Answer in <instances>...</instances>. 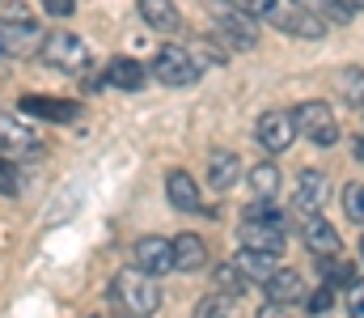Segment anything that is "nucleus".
Instances as JSON below:
<instances>
[{
	"label": "nucleus",
	"mask_w": 364,
	"mask_h": 318,
	"mask_svg": "<svg viewBox=\"0 0 364 318\" xmlns=\"http://www.w3.org/2000/svg\"><path fill=\"white\" fill-rule=\"evenodd\" d=\"M110 293H114L119 310H123L127 318H153V314H157V306H161L157 276H149V272H140V267L119 272V276H114V285H110Z\"/></svg>",
	"instance_id": "obj_1"
},
{
	"label": "nucleus",
	"mask_w": 364,
	"mask_h": 318,
	"mask_svg": "<svg viewBox=\"0 0 364 318\" xmlns=\"http://www.w3.org/2000/svg\"><path fill=\"white\" fill-rule=\"evenodd\" d=\"M38 51H43V60H47L51 68L73 73V77H81V73H90L93 68V47L81 38V34H68V30L47 34V38L38 43Z\"/></svg>",
	"instance_id": "obj_2"
},
{
	"label": "nucleus",
	"mask_w": 364,
	"mask_h": 318,
	"mask_svg": "<svg viewBox=\"0 0 364 318\" xmlns=\"http://www.w3.org/2000/svg\"><path fill=\"white\" fill-rule=\"evenodd\" d=\"M149 73H153L161 85L182 90V85H195V81H199V60H195L186 47H174V43H170V47H157Z\"/></svg>",
	"instance_id": "obj_3"
},
{
	"label": "nucleus",
	"mask_w": 364,
	"mask_h": 318,
	"mask_svg": "<svg viewBox=\"0 0 364 318\" xmlns=\"http://www.w3.org/2000/svg\"><path fill=\"white\" fill-rule=\"evenodd\" d=\"M292 123H296V136H305V140H314V144H322V149H331V144L339 140L335 110L326 102H318V98H309V102L296 106V110H292Z\"/></svg>",
	"instance_id": "obj_4"
},
{
	"label": "nucleus",
	"mask_w": 364,
	"mask_h": 318,
	"mask_svg": "<svg viewBox=\"0 0 364 318\" xmlns=\"http://www.w3.org/2000/svg\"><path fill=\"white\" fill-rule=\"evenodd\" d=\"M267 21H275V30H284V34H296V38H322L326 34V21L314 13V9H305V4H275L272 13H267Z\"/></svg>",
	"instance_id": "obj_5"
},
{
	"label": "nucleus",
	"mask_w": 364,
	"mask_h": 318,
	"mask_svg": "<svg viewBox=\"0 0 364 318\" xmlns=\"http://www.w3.org/2000/svg\"><path fill=\"white\" fill-rule=\"evenodd\" d=\"M216 38L233 51H255L259 47V17H250L242 9H225L216 21Z\"/></svg>",
	"instance_id": "obj_6"
},
{
	"label": "nucleus",
	"mask_w": 364,
	"mask_h": 318,
	"mask_svg": "<svg viewBox=\"0 0 364 318\" xmlns=\"http://www.w3.org/2000/svg\"><path fill=\"white\" fill-rule=\"evenodd\" d=\"M132 259H136L140 272H149V276L161 280L166 272H174V242L161 238V233H144V238L132 246Z\"/></svg>",
	"instance_id": "obj_7"
},
{
	"label": "nucleus",
	"mask_w": 364,
	"mask_h": 318,
	"mask_svg": "<svg viewBox=\"0 0 364 318\" xmlns=\"http://www.w3.org/2000/svg\"><path fill=\"white\" fill-rule=\"evenodd\" d=\"M331 200V179L322 170H301L292 179V212L309 216V212H322Z\"/></svg>",
	"instance_id": "obj_8"
},
{
	"label": "nucleus",
	"mask_w": 364,
	"mask_h": 318,
	"mask_svg": "<svg viewBox=\"0 0 364 318\" xmlns=\"http://www.w3.org/2000/svg\"><path fill=\"white\" fill-rule=\"evenodd\" d=\"M0 153H9V157H38L43 153V136L30 123H21L17 115H0Z\"/></svg>",
	"instance_id": "obj_9"
},
{
	"label": "nucleus",
	"mask_w": 364,
	"mask_h": 318,
	"mask_svg": "<svg viewBox=\"0 0 364 318\" xmlns=\"http://www.w3.org/2000/svg\"><path fill=\"white\" fill-rule=\"evenodd\" d=\"M38 43H43L38 21H30V17H0V55H34Z\"/></svg>",
	"instance_id": "obj_10"
},
{
	"label": "nucleus",
	"mask_w": 364,
	"mask_h": 318,
	"mask_svg": "<svg viewBox=\"0 0 364 318\" xmlns=\"http://www.w3.org/2000/svg\"><path fill=\"white\" fill-rule=\"evenodd\" d=\"M17 110L30 115V119H43V123H77V119L85 115V106L81 102H68V98H38V94L21 98Z\"/></svg>",
	"instance_id": "obj_11"
},
{
	"label": "nucleus",
	"mask_w": 364,
	"mask_h": 318,
	"mask_svg": "<svg viewBox=\"0 0 364 318\" xmlns=\"http://www.w3.org/2000/svg\"><path fill=\"white\" fill-rule=\"evenodd\" d=\"M292 136H296V123H292L288 110H267V115H259V123H255V140H259L267 153H284V149L292 144Z\"/></svg>",
	"instance_id": "obj_12"
},
{
	"label": "nucleus",
	"mask_w": 364,
	"mask_h": 318,
	"mask_svg": "<svg viewBox=\"0 0 364 318\" xmlns=\"http://www.w3.org/2000/svg\"><path fill=\"white\" fill-rule=\"evenodd\" d=\"M301 238H305V246L322 259V255H339L343 250V238H339V229L322 216V212H309L305 216V225H301Z\"/></svg>",
	"instance_id": "obj_13"
},
{
	"label": "nucleus",
	"mask_w": 364,
	"mask_h": 318,
	"mask_svg": "<svg viewBox=\"0 0 364 318\" xmlns=\"http://www.w3.org/2000/svg\"><path fill=\"white\" fill-rule=\"evenodd\" d=\"M144 81H149V68H144L140 60H132V55H119V60H110V68H106V85H110V90L140 94Z\"/></svg>",
	"instance_id": "obj_14"
},
{
	"label": "nucleus",
	"mask_w": 364,
	"mask_h": 318,
	"mask_svg": "<svg viewBox=\"0 0 364 318\" xmlns=\"http://www.w3.org/2000/svg\"><path fill=\"white\" fill-rule=\"evenodd\" d=\"M263 289H267V302H279V306L305 302V280H301V272H292V267H275L272 276L263 280Z\"/></svg>",
	"instance_id": "obj_15"
},
{
	"label": "nucleus",
	"mask_w": 364,
	"mask_h": 318,
	"mask_svg": "<svg viewBox=\"0 0 364 318\" xmlns=\"http://www.w3.org/2000/svg\"><path fill=\"white\" fill-rule=\"evenodd\" d=\"M166 200L178 212H199L203 208V196H199V183L191 179V170H170L166 174Z\"/></svg>",
	"instance_id": "obj_16"
},
{
	"label": "nucleus",
	"mask_w": 364,
	"mask_h": 318,
	"mask_svg": "<svg viewBox=\"0 0 364 318\" xmlns=\"http://www.w3.org/2000/svg\"><path fill=\"white\" fill-rule=\"evenodd\" d=\"M174 242V272H203L208 267V242L199 233H178Z\"/></svg>",
	"instance_id": "obj_17"
},
{
	"label": "nucleus",
	"mask_w": 364,
	"mask_h": 318,
	"mask_svg": "<svg viewBox=\"0 0 364 318\" xmlns=\"http://www.w3.org/2000/svg\"><path fill=\"white\" fill-rule=\"evenodd\" d=\"M140 17L157 34H178V26H182V13L174 0H140Z\"/></svg>",
	"instance_id": "obj_18"
},
{
	"label": "nucleus",
	"mask_w": 364,
	"mask_h": 318,
	"mask_svg": "<svg viewBox=\"0 0 364 318\" xmlns=\"http://www.w3.org/2000/svg\"><path fill=\"white\" fill-rule=\"evenodd\" d=\"M237 179H242V157L237 153L220 149V153L208 157V183H212V191H229Z\"/></svg>",
	"instance_id": "obj_19"
},
{
	"label": "nucleus",
	"mask_w": 364,
	"mask_h": 318,
	"mask_svg": "<svg viewBox=\"0 0 364 318\" xmlns=\"http://www.w3.org/2000/svg\"><path fill=\"white\" fill-rule=\"evenodd\" d=\"M237 238H242V246H255V250H272V255L284 250V229L263 225V221H242L237 225Z\"/></svg>",
	"instance_id": "obj_20"
},
{
	"label": "nucleus",
	"mask_w": 364,
	"mask_h": 318,
	"mask_svg": "<svg viewBox=\"0 0 364 318\" xmlns=\"http://www.w3.org/2000/svg\"><path fill=\"white\" fill-rule=\"evenodd\" d=\"M275 259H279V255H272V250H255V246H242V250L233 255L237 272H242L246 280H259V285L275 272Z\"/></svg>",
	"instance_id": "obj_21"
},
{
	"label": "nucleus",
	"mask_w": 364,
	"mask_h": 318,
	"mask_svg": "<svg viewBox=\"0 0 364 318\" xmlns=\"http://www.w3.org/2000/svg\"><path fill=\"white\" fill-rule=\"evenodd\" d=\"M318 272H322V285H331V289H352V285H360L356 263H352V259H339V255H322V259H318Z\"/></svg>",
	"instance_id": "obj_22"
},
{
	"label": "nucleus",
	"mask_w": 364,
	"mask_h": 318,
	"mask_svg": "<svg viewBox=\"0 0 364 318\" xmlns=\"http://www.w3.org/2000/svg\"><path fill=\"white\" fill-rule=\"evenodd\" d=\"M279 187H284V174H279L275 161H259V166L250 170V191H255V200H275Z\"/></svg>",
	"instance_id": "obj_23"
},
{
	"label": "nucleus",
	"mask_w": 364,
	"mask_h": 318,
	"mask_svg": "<svg viewBox=\"0 0 364 318\" xmlns=\"http://www.w3.org/2000/svg\"><path fill=\"white\" fill-rule=\"evenodd\" d=\"M246 285H250V280H246V276L237 272V263H233V259L216 267V289H220L225 297H233V302H237V297L246 293Z\"/></svg>",
	"instance_id": "obj_24"
},
{
	"label": "nucleus",
	"mask_w": 364,
	"mask_h": 318,
	"mask_svg": "<svg viewBox=\"0 0 364 318\" xmlns=\"http://www.w3.org/2000/svg\"><path fill=\"white\" fill-rule=\"evenodd\" d=\"M195 318H233V297H225V293L203 297V302L195 306Z\"/></svg>",
	"instance_id": "obj_25"
},
{
	"label": "nucleus",
	"mask_w": 364,
	"mask_h": 318,
	"mask_svg": "<svg viewBox=\"0 0 364 318\" xmlns=\"http://www.w3.org/2000/svg\"><path fill=\"white\" fill-rule=\"evenodd\" d=\"M343 212L364 225V183H352V187H343Z\"/></svg>",
	"instance_id": "obj_26"
},
{
	"label": "nucleus",
	"mask_w": 364,
	"mask_h": 318,
	"mask_svg": "<svg viewBox=\"0 0 364 318\" xmlns=\"http://www.w3.org/2000/svg\"><path fill=\"white\" fill-rule=\"evenodd\" d=\"M0 196H21V174L9 157H0Z\"/></svg>",
	"instance_id": "obj_27"
},
{
	"label": "nucleus",
	"mask_w": 364,
	"mask_h": 318,
	"mask_svg": "<svg viewBox=\"0 0 364 318\" xmlns=\"http://www.w3.org/2000/svg\"><path fill=\"white\" fill-rule=\"evenodd\" d=\"M343 94H348V102H364V68H348L343 73Z\"/></svg>",
	"instance_id": "obj_28"
},
{
	"label": "nucleus",
	"mask_w": 364,
	"mask_h": 318,
	"mask_svg": "<svg viewBox=\"0 0 364 318\" xmlns=\"http://www.w3.org/2000/svg\"><path fill=\"white\" fill-rule=\"evenodd\" d=\"M335 293H339V289L322 285L314 297H305V302H309V314H331V310H335Z\"/></svg>",
	"instance_id": "obj_29"
},
{
	"label": "nucleus",
	"mask_w": 364,
	"mask_h": 318,
	"mask_svg": "<svg viewBox=\"0 0 364 318\" xmlns=\"http://www.w3.org/2000/svg\"><path fill=\"white\" fill-rule=\"evenodd\" d=\"M225 4H229V9H242V13H250V17H267L279 0H225Z\"/></svg>",
	"instance_id": "obj_30"
},
{
	"label": "nucleus",
	"mask_w": 364,
	"mask_h": 318,
	"mask_svg": "<svg viewBox=\"0 0 364 318\" xmlns=\"http://www.w3.org/2000/svg\"><path fill=\"white\" fill-rule=\"evenodd\" d=\"M348 310H352V318H364V285L348 289Z\"/></svg>",
	"instance_id": "obj_31"
},
{
	"label": "nucleus",
	"mask_w": 364,
	"mask_h": 318,
	"mask_svg": "<svg viewBox=\"0 0 364 318\" xmlns=\"http://www.w3.org/2000/svg\"><path fill=\"white\" fill-rule=\"evenodd\" d=\"M43 9H47L51 17H73V9H77V0H43Z\"/></svg>",
	"instance_id": "obj_32"
},
{
	"label": "nucleus",
	"mask_w": 364,
	"mask_h": 318,
	"mask_svg": "<svg viewBox=\"0 0 364 318\" xmlns=\"http://www.w3.org/2000/svg\"><path fill=\"white\" fill-rule=\"evenodd\" d=\"M255 318H292V306H279V302H267Z\"/></svg>",
	"instance_id": "obj_33"
},
{
	"label": "nucleus",
	"mask_w": 364,
	"mask_h": 318,
	"mask_svg": "<svg viewBox=\"0 0 364 318\" xmlns=\"http://www.w3.org/2000/svg\"><path fill=\"white\" fill-rule=\"evenodd\" d=\"M356 161L364 166V136H356Z\"/></svg>",
	"instance_id": "obj_34"
},
{
	"label": "nucleus",
	"mask_w": 364,
	"mask_h": 318,
	"mask_svg": "<svg viewBox=\"0 0 364 318\" xmlns=\"http://www.w3.org/2000/svg\"><path fill=\"white\" fill-rule=\"evenodd\" d=\"M360 263H364V238H360Z\"/></svg>",
	"instance_id": "obj_35"
}]
</instances>
